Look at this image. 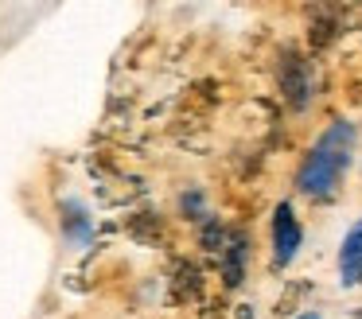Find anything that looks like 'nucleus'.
I'll use <instances>...</instances> for the list:
<instances>
[{"label": "nucleus", "instance_id": "f257e3e1", "mask_svg": "<svg viewBox=\"0 0 362 319\" xmlns=\"http://www.w3.org/2000/svg\"><path fill=\"white\" fill-rule=\"evenodd\" d=\"M351 148H354V124L351 121H335L327 124L320 140H315L312 156L304 160L296 175V187L312 199H327L335 195V187L343 183V171L351 168Z\"/></svg>", "mask_w": 362, "mask_h": 319}, {"label": "nucleus", "instance_id": "f03ea898", "mask_svg": "<svg viewBox=\"0 0 362 319\" xmlns=\"http://www.w3.org/2000/svg\"><path fill=\"white\" fill-rule=\"evenodd\" d=\"M300 238H304V233H300L296 214H292L288 202H281V207H276V218H273V257H276V265H288L292 257H296Z\"/></svg>", "mask_w": 362, "mask_h": 319}, {"label": "nucleus", "instance_id": "7ed1b4c3", "mask_svg": "<svg viewBox=\"0 0 362 319\" xmlns=\"http://www.w3.org/2000/svg\"><path fill=\"white\" fill-rule=\"evenodd\" d=\"M281 86H284V98L296 109H304L308 98H312V70H308V62L296 59V54H288V59H284V70H281Z\"/></svg>", "mask_w": 362, "mask_h": 319}, {"label": "nucleus", "instance_id": "20e7f679", "mask_svg": "<svg viewBox=\"0 0 362 319\" xmlns=\"http://www.w3.org/2000/svg\"><path fill=\"white\" fill-rule=\"evenodd\" d=\"M339 272H343V284H358L362 280V222L351 226V233L343 238V253H339Z\"/></svg>", "mask_w": 362, "mask_h": 319}, {"label": "nucleus", "instance_id": "39448f33", "mask_svg": "<svg viewBox=\"0 0 362 319\" xmlns=\"http://www.w3.org/2000/svg\"><path fill=\"white\" fill-rule=\"evenodd\" d=\"M242 261H245V241L234 238V241H230V249H226V265H222V277H226L230 288L242 284Z\"/></svg>", "mask_w": 362, "mask_h": 319}, {"label": "nucleus", "instance_id": "423d86ee", "mask_svg": "<svg viewBox=\"0 0 362 319\" xmlns=\"http://www.w3.org/2000/svg\"><path fill=\"white\" fill-rule=\"evenodd\" d=\"M304 319H315V315H304Z\"/></svg>", "mask_w": 362, "mask_h": 319}]
</instances>
